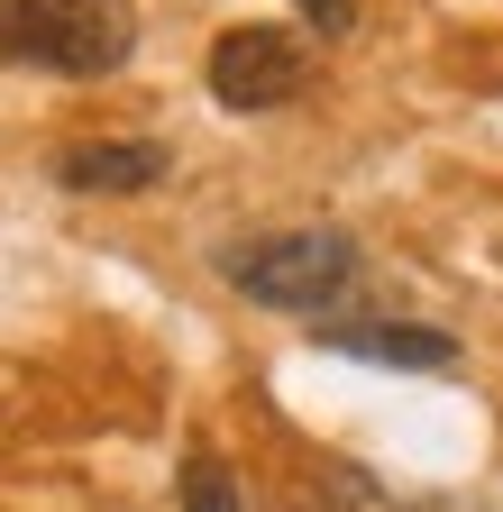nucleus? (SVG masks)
Returning a JSON list of instances; mask_svg holds the SVG:
<instances>
[{"mask_svg":"<svg viewBox=\"0 0 503 512\" xmlns=\"http://www.w3.org/2000/svg\"><path fill=\"white\" fill-rule=\"evenodd\" d=\"M183 512H238V476L220 458H183Z\"/></svg>","mask_w":503,"mask_h":512,"instance_id":"nucleus-6","label":"nucleus"},{"mask_svg":"<svg viewBox=\"0 0 503 512\" xmlns=\"http://www.w3.org/2000/svg\"><path fill=\"white\" fill-rule=\"evenodd\" d=\"M129 46H138L129 0H0V55L37 64V74L101 83L129 64Z\"/></svg>","mask_w":503,"mask_h":512,"instance_id":"nucleus-1","label":"nucleus"},{"mask_svg":"<svg viewBox=\"0 0 503 512\" xmlns=\"http://www.w3.org/2000/svg\"><path fill=\"white\" fill-rule=\"evenodd\" d=\"M293 10L321 28V37H348V28H357V0H293Z\"/></svg>","mask_w":503,"mask_h":512,"instance_id":"nucleus-7","label":"nucleus"},{"mask_svg":"<svg viewBox=\"0 0 503 512\" xmlns=\"http://www.w3.org/2000/svg\"><path fill=\"white\" fill-rule=\"evenodd\" d=\"M220 275L266 311H330L348 293V275H357V238L348 229H275V238L229 247Z\"/></svg>","mask_w":503,"mask_h":512,"instance_id":"nucleus-2","label":"nucleus"},{"mask_svg":"<svg viewBox=\"0 0 503 512\" xmlns=\"http://www.w3.org/2000/svg\"><path fill=\"white\" fill-rule=\"evenodd\" d=\"M311 83V55L293 28H229L211 46V101L220 110H284Z\"/></svg>","mask_w":503,"mask_h":512,"instance_id":"nucleus-3","label":"nucleus"},{"mask_svg":"<svg viewBox=\"0 0 503 512\" xmlns=\"http://www.w3.org/2000/svg\"><path fill=\"white\" fill-rule=\"evenodd\" d=\"M321 348L366 357V366H458V339L421 330V320H321Z\"/></svg>","mask_w":503,"mask_h":512,"instance_id":"nucleus-5","label":"nucleus"},{"mask_svg":"<svg viewBox=\"0 0 503 512\" xmlns=\"http://www.w3.org/2000/svg\"><path fill=\"white\" fill-rule=\"evenodd\" d=\"M165 174H174V156L156 138H92V147H65V156H55V183H65V192H101V202L156 192Z\"/></svg>","mask_w":503,"mask_h":512,"instance_id":"nucleus-4","label":"nucleus"}]
</instances>
